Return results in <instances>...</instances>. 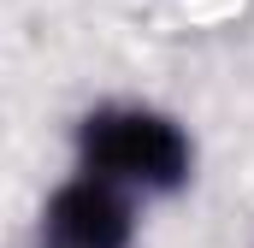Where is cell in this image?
<instances>
[{
    "label": "cell",
    "instance_id": "6da1fadb",
    "mask_svg": "<svg viewBox=\"0 0 254 248\" xmlns=\"http://www.w3.org/2000/svg\"><path fill=\"white\" fill-rule=\"evenodd\" d=\"M83 178H101L113 189H178L190 178V142L172 119L148 107H107L83 124Z\"/></svg>",
    "mask_w": 254,
    "mask_h": 248
},
{
    "label": "cell",
    "instance_id": "7a4b0ae2",
    "mask_svg": "<svg viewBox=\"0 0 254 248\" xmlns=\"http://www.w3.org/2000/svg\"><path fill=\"white\" fill-rule=\"evenodd\" d=\"M130 201L101 178H77L48 207V248H125Z\"/></svg>",
    "mask_w": 254,
    "mask_h": 248
}]
</instances>
